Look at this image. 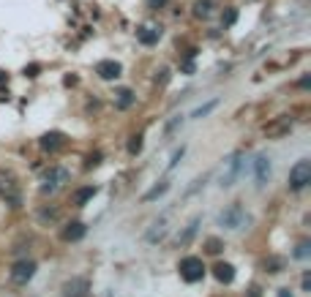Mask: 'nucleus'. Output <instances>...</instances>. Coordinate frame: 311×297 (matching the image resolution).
Instances as JSON below:
<instances>
[{
	"label": "nucleus",
	"instance_id": "f257e3e1",
	"mask_svg": "<svg viewBox=\"0 0 311 297\" xmlns=\"http://www.w3.org/2000/svg\"><path fill=\"white\" fill-rule=\"evenodd\" d=\"M177 270H180V278L186 284H197V281L205 278V262L200 257H183Z\"/></svg>",
	"mask_w": 311,
	"mask_h": 297
},
{
	"label": "nucleus",
	"instance_id": "f03ea898",
	"mask_svg": "<svg viewBox=\"0 0 311 297\" xmlns=\"http://www.w3.org/2000/svg\"><path fill=\"white\" fill-rule=\"evenodd\" d=\"M311 183V161H298L289 169V188L292 191H303Z\"/></svg>",
	"mask_w": 311,
	"mask_h": 297
},
{
	"label": "nucleus",
	"instance_id": "7ed1b4c3",
	"mask_svg": "<svg viewBox=\"0 0 311 297\" xmlns=\"http://www.w3.org/2000/svg\"><path fill=\"white\" fill-rule=\"evenodd\" d=\"M69 169H63V166H49L47 172L41 175V191L44 194H49V191H55V188H60L63 183H69Z\"/></svg>",
	"mask_w": 311,
	"mask_h": 297
},
{
	"label": "nucleus",
	"instance_id": "20e7f679",
	"mask_svg": "<svg viewBox=\"0 0 311 297\" xmlns=\"http://www.w3.org/2000/svg\"><path fill=\"white\" fill-rule=\"evenodd\" d=\"M0 199L11 202L14 207L22 202V199H19V188H17V177H14L11 172H6V169H0Z\"/></svg>",
	"mask_w": 311,
	"mask_h": 297
},
{
	"label": "nucleus",
	"instance_id": "39448f33",
	"mask_svg": "<svg viewBox=\"0 0 311 297\" xmlns=\"http://www.w3.org/2000/svg\"><path fill=\"white\" fill-rule=\"evenodd\" d=\"M33 275H35V262H30V259H22V262H17L11 267V281L14 284H19V286L28 284Z\"/></svg>",
	"mask_w": 311,
	"mask_h": 297
},
{
	"label": "nucleus",
	"instance_id": "423d86ee",
	"mask_svg": "<svg viewBox=\"0 0 311 297\" xmlns=\"http://www.w3.org/2000/svg\"><path fill=\"white\" fill-rule=\"evenodd\" d=\"M66 142H69V136H66L63 131H47V134L38 139V145H41V150H47V153H58L60 147H66Z\"/></svg>",
	"mask_w": 311,
	"mask_h": 297
},
{
	"label": "nucleus",
	"instance_id": "0eeeda50",
	"mask_svg": "<svg viewBox=\"0 0 311 297\" xmlns=\"http://www.w3.org/2000/svg\"><path fill=\"white\" fill-rule=\"evenodd\" d=\"M90 281L88 278H71L63 284V297H88Z\"/></svg>",
	"mask_w": 311,
	"mask_h": 297
},
{
	"label": "nucleus",
	"instance_id": "6e6552de",
	"mask_svg": "<svg viewBox=\"0 0 311 297\" xmlns=\"http://www.w3.org/2000/svg\"><path fill=\"white\" fill-rule=\"evenodd\" d=\"M96 74H99L101 79H118V76L123 74V66H120L118 60H101V63H96Z\"/></svg>",
	"mask_w": 311,
	"mask_h": 297
},
{
	"label": "nucleus",
	"instance_id": "1a4fd4ad",
	"mask_svg": "<svg viewBox=\"0 0 311 297\" xmlns=\"http://www.w3.org/2000/svg\"><path fill=\"white\" fill-rule=\"evenodd\" d=\"M85 232H88V227H85L82 221H71L63 227V232H60V237L66 240V243H76V240H82Z\"/></svg>",
	"mask_w": 311,
	"mask_h": 297
},
{
	"label": "nucleus",
	"instance_id": "9d476101",
	"mask_svg": "<svg viewBox=\"0 0 311 297\" xmlns=\"http://www.w3.org/2000/svg\"><path fill=\"white\" fill-rule=\"evenodd\" d=\"M218 221H221L224 227H229V229H238L243 224V210H241V204H232L229 210H224Z\"/></svg>",
	"mask_w": 311,
	"mask_h": 297
},
{
	"label": "nucleus",
	"instance_id": "9b49d317",
	"mask_svg": "<svg viewBox=\"0 0 311 297\" xmlns=\"http://www.w3.org/2000/svg\"><path fill=\"white\" fill-rule=\"evenodd\" d=\"M213 275H216L218 284H232L235 281V267L229 262H216L213 264Z\"/></svg>",
	"mask_w": 311,
	"mask_h": 297
},
{
	"label": "nucleus",
	"instance_id": "f8f14e48",
	"mask_svg": "<svg viewBox=\"0 0 311 297\" xmlns=\"http://www.w3.org/2000/svg\"><path fill=\"white\" fill-rule=\"evenodd\" d=\"M137 38H139V44H145V47H153V44H159V38H161V28L145 25V28L137 30Z\"/></svg>",
	"mask_w": 311,
	"mask_h": 297
},
{
	"label": "nucleus",
	"instance_id": "ddd939ff",
	"mask_svg": "<svg viewBox=\"0 0 311 297\" xmlns=\"http://www.w3.org/2000/svg\"><path fill=\"white\" fill-rule=\"evenodd\" d=\"M254 172H257V183H259V186H265L268 177H270V161H268V156H257V158H254Z\"/></svg>",
	"mask_w": 311,
	"mask_h": 297
},
{
	"label": "nucleus",
	"instance_id": "4468645a",
	"mask_svg": "<svg viewBox=\"0 0 311 297\" xmlns=\"http://www.w3.org/2000/svg\"><path fill=\"white\" fill-rule=\"evenodd\" d=\"M262 267H265V273H284V267H287V259L284 257H273V254H270V257H265L262 259Z\"/></svg>",
	"mask_w": 311,
	"mask_h": 297
},
{
	"label": "nucleus",
	"instance_id": "2eb2a0df",
	"mask_svg": "<svg viewBox=\"0 0 311 297\" xmlns=\"http://www.w3.org/2000/svg\"><path fill=\"white\" fill-rule=\"evenodd\" d=\"M96 194H99V188L96 186H85V188H79V191H74V199H71V202H74L76 207H85Z\"/></svg>",
	"mask_w": 311,
	"mask_h": 297
},
{
	"label": "nucleus",
	"instance_id": "dca6fc26",
	"mask_svg": "<svg viewBox=\"0 0 311 297\" xmlns=\"http://www.w3.org/2000/svg\"><path fill=\"white\" fill-rule=\"evenodd\" d=\"M118 99H115V106H118V109H129L131 104H134L137 101V96H134V90H129V88H123V90H118Z\"/></svg>",
	"mask_w": 311,
	"mask_h": 297
},
{
	"label": "nucleus",
	"instance_id": "f3484780",
	"mask_svg": "<svg viewBox=\"0 0 311 297\" xmlns=\"http://www.w3.org/2000/svg\"><path fill=\"white\" fill-rule=\"evenodd\" d=\"M213 8H216V3H213V0H197V3H194V17L207 19L213 14Z\"/></svg>",
	"mask_w": 311,
	"mask_h": 297
},
{
	"label": "nucleus",
	"instance_id": "a211bd4d",
	"mask_svg": "<svg viewBox=\"0 0 311 297\" xmlns=\"http://www.w3.org/2000/svg\"><path fill=\"white\" fill-rule=\"evenodd\" d=\"M167 191H170V183H167V180H161L159 183V186H153L150 188V191H147L145 194V197H142V202H153V199H159V197H164V194Z\"/></svg>",
	"mask_w": 311,
	"mask_h": 297
},
{
	"label": "nucleus",
	"instance_id": "6ab92c4d",
	"mask_svg": "<svg viewBox=\"0 0 311 297\" xmlns=\"http://www.w3.org/2000/svg\"><path fill=\"white\" fill-rule=\"evenodd\" d=\"M221 248H224V243L218 237H207L205 240V251H207V254H213V257H216V254H221Z\"/></svg>",
	"mask_w": 311,
	"mask_h": 297
},
{
	"label": "nucleus",
	"instance_id": "aec40b11",
	"mask_svg": "<svg viewBox=\"0 0 311 297\" xmlns=\"http://www.w3.org/2000/svg\"><path fill=\"white\" fill-rule=\"evenodd\" d=\"M309 254H311V243L309 240H300L298 248H295V259H306Z\"/></svg>",
	"mask_w": 311,
	"mask_h": 297
},
{
	"label": "nucleus",
	"instance_id": "412c9836",
	"mask_svg": "<svg viewBox=\"0 0 311 297\" xmlns=\"http://www.w3.org/2000/svg\"><path fill=\"white\" fill-rule=\"evenodd\" d=\"M197 224H200V221H197V218H194V221H191V224H188L186 234H183V237H177V243H180V245H186V243H188V240H191V237H194V232H197Z\"/></svg>",
	"mask_w": 311,
	"mask_h": 297
},
{
	"label": "nucleus",
	"instance_id": "4be33fe9",
	"mask_svg": "<svg viewBox=\"0 0 311 297\" xmlns=\"http://www.w3.org/2000/svg\"><path fill=\"white\" fill-rule=\"evenodd\" d=\"M221 22L227 25V28H229V25H235L238 22V8H227V11L221 14Z\"/></svg>",
	"mask_w": 311,
	"mask_h": 297
},
{
	"label": "nucleus",
	"instance_id": "5701e85b",
	"mask_svg": "<svg viewBox=\"0 0 311 297\" xmlns=\"http://www.w3.org/2000/svg\"><path fill=\"white\" fill-rule=\"evenodd\" d=\"M139 150H142V134H137V136H131V142H129V153L137 156Z\"/></svg>",
	"mask_w": 311,
	"mask_h": 297
},
{
	"label": "nucleus",
	"instance_id": "b1692460",
	"mask_svg": "<svg viewBox=\"0 0 311 297\" xmlns=\"http://www.w3.org/2000/svg\"><path fill=\"white\" fill-rule=\"evenodd\" d=\"M213 109H216V101H210V104L200 106V109H194V115H191V117H205L207 112H213Z\"/></svg>",
	"mask_w": 311,
	"mask_h": 297
},
{
	"label": "nucleus",
	"instance_id": "393cba45",
	"mask_svg": "<svg viewBox=\"0 0 311 297\" xmlns=\"http://www.w3.org/2000/svg\"><path fill=\"white\" fill-rule=\"evenodd\" d=\"M38 71H41V66H38V63L25 66V76H30V79H33V76H38Z\"/></svg>",
	"mask_w": 311,
	"mask_h": 297
},
{
	"label": "nucleus",
	"instance_id": "a878e982",
	"mask_svg": "<svg viewBox=\"0 0 311 297\" xmlns=\"http://www.w3.org/2000/svg\"><path fill=\"white\" fill-rule=\"evenodd\" d=\"M183 153H186V147H177L175 153H172V161H170V169H175L177 166V161L183 158Z\"/></svg>",
	"mask_w": 311,
	"mask_h": 297
},
{
	"label": "nucleus",
	"instance_id": "bb28decb",
	"mask_svg": "<svg viewBox=\"0 0 311 297\" xmlns=\"http://www.w3.org/2000/svg\"><path fill=\"white\" fill-rule=\"evenodd\" d=\"M101 158H104V156H101V153H93V156H90V158H88V164H85V166H88V169L99 166V164H101Z\"/></svg>",
	"mask_w": 311,
	"mask_h": 297
},
{
	"label": "nucleus",
	"instance_id": "cd10ccee",
	"mask_svg": "<svg viewBox=\"0 0 311 297\" xmlns=\"http://www.w3.org/2000/svg\"><path fill=\"white\" fill-rule=\"evenodd\" d=\"M167 0H147V8H161Z\"/></svg>",
	"mask_w": 311,
	"mask_h": 297
},
{
	"label": "nucleus",
	"instance_id": "c85d7f7f",
	"mask_svg": "<svg viewBox=\"0 0 311 297\" xmlns=\"http://www.w3.org/2000/svg\"><path fill=\"white\" fill-rule=\"evenodd\" d=\"M248 297H259V286H257V284L248 286Z\"/></svg>",
	"mask_w": 311,
	"mask_h": 297
},
{
	"label": "nucleus",
	"instance_id": "c756f323",
	"mask_svg": "<svg viewBox=\"0 0 311 297\" xmlns=\"http://www.w3.org/2000/svg\"><path fill=\"white\" fill-rule=\"evenodd\" d=\"M63 82H66V85H76V76H74V74H69Z\"/></svg>",
	"mask_w": 311,
	"mask_h": 297
},
{
	"label": "nucleus",
	"instance_id": "7c9ffc66",
	"mask_svg": "<svg viewBox=\"0 0 311 297\" xmlns=\"http://www.w3.org/2000/svg\"><path fill=\"white\" fill-rule=\"evenodd\" d=\"M278 297H292V292L289 289H278Z\"/></svg>",
	"mask_w": 311,
	"mask_h": 297
},
{
	"label": "nucleus",
	"instance_id": "2f4dec72",
	"mask_svg": "<svg viewBox=\"0 0 311 297\" xmlns=\"http://www.w3.org/2000/svg\"><path fill=\"white\" fill-rule=\"evenodd\" d=\"M3 82H8V74H6V71H0V85H3Z\"/></svg>",
	"mask_w": 311,
	"mask_h": 297
}]
</instances>
